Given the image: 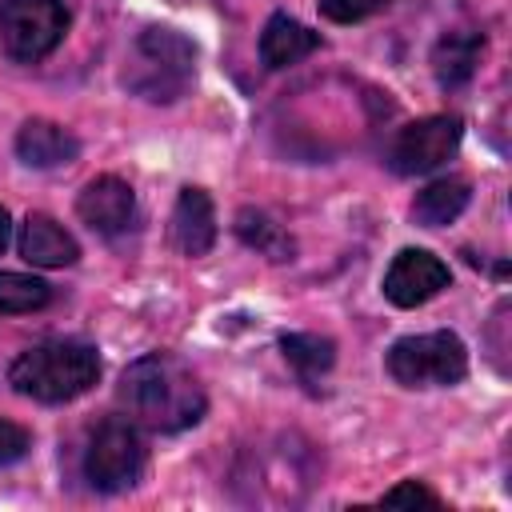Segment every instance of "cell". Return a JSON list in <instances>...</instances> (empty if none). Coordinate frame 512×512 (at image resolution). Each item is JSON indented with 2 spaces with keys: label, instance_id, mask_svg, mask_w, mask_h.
<instances>
[{
  "label": "cell",
  "instance_id": "cell-1",
  "mask_svg": "<svg viewBox=\"0 0 512 512\" xmlns=\"http://www.w3.org/2000/svg\"><path fill=\"white\" fill-rule=\"evenodd\" d=\"M116 396L132 424H140L148 432H164V436L200 424L208 412V396H204L200 380L172 352H148V356L132 360L120 376Z\"/></svg>",
  "mask_w": 512,
  "mask_h": 512
},
{
  "label": "cell",
  "instance_id": "cell-2",
  "mask_svg": "<svg viewBox=\"0 0 512 512\" xmlns=\"http://www.w3.org/2000/svg\"><path fill=\"white\" fill-rule=\"evenodd\" d=\"M100 380V352L88 340L52 336L8 364V384L36 404H68Z\"/></svg>",
  "mask_w": 512,
  "mask_h": 512
},
{
  "label": "cell",
  "instance_id": "cell-3",
  "mask_svg": "<svg viewBox=\"0 0 512 512\" xmlns=\"http://www.w3.org/2000/svg\"><path fill=\"white\" fill-rule=\"evenodd\" d=\"M132 72L124 76L128 88L152 104H172L188 92L196 72V44L176 28H144L132 44Z\"/></svg>",
  "mask_w": 512,
  "mask_h": 512
},
{
  "label": "cell",
  "instance_id": "cell-4",
  "mask_svg": "<svg viewBox=\"0 0 512 512\" xmlns=\"http://www.w3.org/2000/svg\"><path fill=\"white\" fill-rule=\"evenodd\" d=\"M384 364L404 388H452L468 376V348L456 332H420L400 336Z\"/></svg>",
  "mask_w": 512,
  "mask_h": 512
},
{
  "label": "cell",
  "instance_id": "cell-5",
  "mask_svg": "<svg viewBox=\"0 0 512 512\" xmlns=\"http://www.w3.org/2000/svg\"><path fill=\"white\" fill-rule=\"evenodd\" d=\"M144 436L140 424H132L128 416H112L104 420L84 448V480L96 492H128L140 476H144Z\"/></svg>",
  "mask_w": 512,
  "mask_h": 512
},
{
  "label": "cell",
  "instance_id": "cell-6",
  "mask_svg": "<svg viewBox=\"0 0 512 512\" xmlns=\"http://www.w3.org/2000/svg\"><path fill=\"white\" fill-rule=\"evenodd\" d=\"M68 4L64 0H0V44L12 60L36 64L68 32Z\"/></svg>",
  "mask_w": 512,
  "mask_h": 512
},
{
  "label": "cell",
  "instance_id": "cell-7",
  "mask_svg": "<svg viewBox=\"0 0 512 512\" xmlns=\"http://www.w3.org/2000/svg\"><path fill=\"white\" fill-rule=\"evenodd\" d=\"M464 136V120L460 116H424L412 120L396 132L392 148H388V164L396 176H424L436 172L440 164H448L460 148Z\"/></svg>",
  "mask_w": 512,
  "mask_h": 512
},
{
  "label": "cell",
  "instance_id": "cell-8",
  "mask_svg": "<svg viewBox=\"0 0 512 512\" xmlns=\"http://www.w3.org/2000/svg\"><path fill=\"white\" fill-rule=\"evenodd\" d=\"M452 284V272L440 256H432L428 248H404L392 256L388 272H384V296L396 308H420L432 296H440Z\"/></svg>",
  "mask_w": 512,
  "mask_h": 512
},
{
  "label": "cell",
  "instance_id": "cell-9",
  "mask_svg": "<svg viewBox=\"0 0 512 512\" xmlns=\"http://www.w3.org/2000/svg\"><path fill=\"white\" fill-rule=\"evenodd\" d=\"M76 216L96 232V236H120L136 220V192L120 176H96L80 188L76 196Z\"/></svg>",
  "mask_w": 512,
  "mask_h": 512
},
{
  "label": "cell",
  "instance_id": "cell-10",
  "mask_svg": "<svg viewBox=\"0 0 512 512\" xmlns=\"http://www.w3.org/2000/svg\"><path fill=\"white\" fill-rule=\"evenodd\" d=\"M168 240L180 256H208L216 244V208L212 196L204 188H180L176 208H172V224H168Z\"/></svg>",
  "mask_w": 512,
  "mask_h": 512
},
{
  "label": "cell",
  "instance_id": "cell-11",
  "mask_svg": "<svg viewBox=\"0 0 512 512\" xmlns=\"http://www.w3.org/2000/svg\"><path fill=\"white\" fill-rule=\"evenodd\" d=\"M16 248L36 268H68V264L80 260L76 236L64 224H56L52 216H44V212H28L24 216L20 236H16Z\"/></svg>",
  "mask_w": 512,
  "mask_h": 512
},
{
  "label": "cell",
  "instance_id": "cell-12",
  "mask_svg": "<svg viewBox=\"0 0 512 512\" xmlns=\"http://www.w3.org/2000/svg\"><path fill=\"white\" fill-rule=\"evenodd\" d=\"M16 156L28 168H64L80 156V140L56 120H24L16 128Z\"/></svg>",
  "mask_w": 512,
  "mask_h": 512
},
{
  "label": "cell",
  "instance_id": "cell-13",
  "mask_svg": "<svg viewBox=\"0 0 512 512\" xmlns=\"http://www.w3.org/2000/svg\"><path fill=\"white\" fill-rule=\"evenodd\" d=\"M320 48V32H312L308 24L292 20L288 12H272L260 28V64L264 68H288L300 64L304 56H312Z\"/></svg>",
  "mask_w": 512,
  "mask_h": 512
},
{
  "label": "cell",
  "instance_id": "cell-14",
  "mask_svg": "<svg viewBox=\"0 0 512 512\" xmlns=\"http://www.w3.org/2000/svg\"><path fill=\"white\" fill-rule=\"evenodd\" d=\"M484 56V32L472 28H456L444 32L432 44V76L440 88H464L476 76V64Z\"/></svg>",
  "mask_w": 512,
  "mask_h": 512
},
{
  "label": "cell",
  "instance_id": "cell-15",
  "mask_svg": "<svg viewBox=\"0 0 512 512\" xmlns=\"http://www.w3.org/2000/svg\"><path fill=\"white\" fill-rule=\"evenodd\" d=\"M468 200H472V184L464 176H440V180H432L428 188L416 192L412 220L420 228H444L468 208Z\"/></svg>",
  "mask_w": 512,
  "mask_h": 512
},
{
  "label": "cell",
  "instance_id": "cell-16",
  "mask_svg": "<svg viewBox=\"0 0 512 512\" xmlns=\"http://www.w3.org/2000/svg\"><path fill=\"white\" fill-rule=\"evenodd\" d=\"M232 228H236V236H240L248 248H256L260 256H268V260H276V264L292 260V252H296V240H292L268 212H260V208H240Z\"/></svg>",
  "mask_w": 512,
  "mask_h": 512
},
{
  "label": "cell",
  "instance_id": "cell-17",
  "mask_svg": "<svg viewBox=\"0 0 512 512\" xmlns=\"http://www.w3.org/2000/svg\"><path fill=\"white\" fill-rule=\"evenodd\" d=\"M280 352L304 380H316L320 372H328L336 364V344L328 336H316V332H284Z\"/></svg>",
  "mask_w": 512,
  "mask_h": 512
},
{
  "label": "cell",
  "instance_id": "cell-18",
  "mask_svg": "<svg viewBox=\"0 0 512 512\" xmlns=\"http://www.w3.org/2000/svg\"><path fill=\"white\" fill-rule=\"evenodd\" d=\"M52 300V284L28 272H0V316L40 312Z\"/></svg>",
  "mask_w": 512,
  "mask_h": 512
},
{
  "label": "cell",
  "instance_id": "cell-19",
  "mask_svg": "<svg viewBox=\"0 0 512 512\" xmlns=\"http://www.w3.org/2000/svg\"><path fill=\"white\" fill-rule=\"evenodd\" d=\"M380 504H388V508H440V496L420 480H400L396 488H388L380 496Z\"/></svg>",
  "mask_w": 512,
  "mask_h": 512
},
{
  "label": "cell",
  "instance_id": "cell-20",
  "mask_svg": "<svg viewBox=\"0 0 512 512\" xmlns=\"http://www.w3.org/2000/svg\"><path fill=\"white\" fill-rule=\"evenodd\" d=\"M392 0H320V12L324 20L332 24H356V20H368L376 16L380 8H388Z\"/></svg>",
  "mask_w": 512,
  "mask_h": 512
},
{
  "label": "cell",
  "instance_id": "cell-21",
  "mask_svg": "<svg viewBox=\"0 0 512 512\" xmlns=\"http://www.w3.org/2000/svg\"><path fill=\"white\" fill-rule=\"evenodd\" d=\"M28 448H32V432L20 428L16 420H4V416H0V468L24 460Z\"/></svg>",
  "mask_w": 512,
  "mask_h": 512
},
{
  "label": "cell",
  "instance_id": "cell-22",
  "mask_svg": "<svg viewBox=\"0 0 512 512\" xmlns=\"http://www.w3.org/2000/svg\"><path fill=\"white\" fill-rule=\"evenodd\" d=\"M8 240H12V220H8V208L0 204V252L8 248Z\"/></svg>",
  "mask_w": 512,
  "mask_h": 512
}]
</instances>
